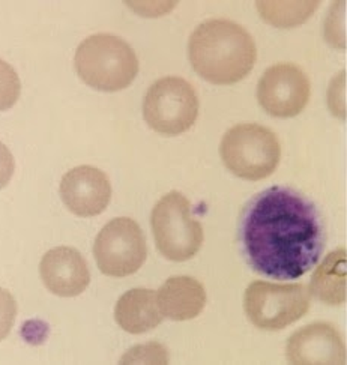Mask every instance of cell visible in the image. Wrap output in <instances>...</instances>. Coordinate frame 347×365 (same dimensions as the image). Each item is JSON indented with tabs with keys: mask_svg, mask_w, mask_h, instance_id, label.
<instances>
[{
	"mask_svg": "<svg viewBox=\"0 0 347 365\" xmlns=\"http://www.w3.org/2000/svg\"><path fill=\"white\" fill-rule=\"evenodd\" d=\"M242 255L272 279H296L321 260L325 232L317 207L301 192L271 187L247 205L241 218Z\"/></svg>",
	"mask_w": 347,
	"mask_h": 365,
	"instance_id": "1",
	"label": "cell"
},
{
	"mask_svg": "<svg viewBox=\"0 0 347 365\" xmlns=\"http://www.w3.org/2000/svg\"><path fill=\"white\" fill-rule=\"evenodd\" d=\"M190 62L202 78L214 84H233L252 71L257 48L242 26L229 20H207L188 42Z\"/></svg>",
	"mask_w": 347,
	"mask_h": 365,
	"instance_id": "2",
	"label": "cell"
},
{
	"mask_svg": "<svg viewBox=\"0 0 347 365\" xmlns=\"http://www.w3.org/2000/svg\"><path fill=\"white\" fill-rule=\"evenodd\" d=\"M74 63L78 77L103 92L128 88L138 73V59L131 46L110 34H96L83 41Z\"/></svg>",
	"mask_w": 347,
	"mask_h": 365,
	"instance_id": "3",
	"label": "cell"
},
{
	"mask_svg": "<svg viewBox=\"0 0 347 365\" xmlns=\"http://www.w3.org/2000/svg\"><path fill=\"white\" fill-rule=\"evenodd\" d=\"M219 153L224 165L234 176L260 180L271 176L279 167L281 146L279 138L266 126L242 123L226 133Z\"/></svg>",
	"mask_w": 347,
	"mask_h": 365,
	"instance_id": "4",
	"label": "cell"
},
{
	"mask_svg": "<svg viewBox=\"0 0 347 365\" xmlns=\"http://www.w3.org/2000/svg\"><path fill=\"white\" fill-rule=\"evenodd\" d=\"M150 224L157 247L165 259L185 262L202 248V224L192 218L188 199L177 191L165 194L155 205Z\"/></svg>",
	"mask_w": 347,
	"mask_h": 365,
	"instance_id": "5",
	"label": "cell"
},
{
	"mask_svg": "<svg viewBox=\"0 0 347 365\" xmlns=\"http://www.w3.org/2000/svg\"><path fill=\"white\" fill-rule=\"evenodd\" d=\"M311 293L304 284L254 282L244 298L247 317L265 331H281L309 313Z\"/></svg>",
	"mask_w": 347,
	"mask_h": 365,
	"instance_id": "6",
	"label": "cell"
},
{
	"mask_svg": "<svg viewBox=\"0 0 347 365\" xmlns=\"http://www.w3.org/2000/svg\"><path fill=\"white\" fill-rule=\"evenodd\" d=\"M199 115V98L191 84L180 77H162L149 88L143 116L152 130L162 135L188 131Z\"/></svg>",
	"mask_w": 347,
	"mask_h": 365,
	"instance_id": "7",
	"label": "cell"
},
{
	"mask_svg": "<svg viewBox=\"0 0 347 365\" xmlns=\"http://www.w3.org/2000/svg\"><path fill=\"white\" fill-rule=\"evenodd\" d=\"M93 255L100 271L108 277L122 278L137 272L147 256L140 226L127 217L107 222L96 236Z\"/></svg>",
	"mask_w": 347,
	"mask_h": 365,
	"instance_id": "8",
	"label": "cell"
},
{
	"mask_svg": "<svg viewBox=\"0 0 347 365\" xmlns=\"http://www.w3.org/2000/svg\"><path fill=\"white\" fill-rule=\"evenodd\" d=\"M311 95L310 80L294 63H276L268 68L257 86L261 108L274 118H295L307 107Z\"/></svg>",
	"mask_w": 347,
	"mask_h": 365,
	"instance_id": "9",
	"label": "cell"
},
{
	"mask_svg": "<svg viewBox=\"0 0 347 365\" xmlns=\"http://www.w3.org/2000/svg\"><path fill=\"white\" fill-rule=\"evenodd\" d=\"M61 197L77 217H95L104 212L112 199V185L107 175L92 165H78L65 173L61 182Z\"/></svg>",
	"mask_w": 347,
	"mask_h": 365,
	"instance_id": "10",
	"label": "cell"
},
{
	"mask_svg": "<svg viewBox=\"0 0 347 365\" xmlns=\"http://www.w3.org/2000/svg\"><path fill=\"white\" fill-rule=\"evenodd\" d=\"M286 354L294 365H343L346 361L340 332L323 322L296 331L287 341Z\"/></svg>",
	"mask_w": 347,
	"mask_h": 365,
	"instance_id": "11",
	"label": "cell"
},
{
	"mask_svg": "<svg viewBox=\"0 0 347 365\" xmlns=\"http://www.w3.org/2000/svg\"><path fill=\"white\" fill-rule=\"evenodd\" d=\"M46 287L58 297L73 298L85 292L90 283V272L80 252L69 247H58L46 252L39 264Z\"/></svg>",
	"mask_w": 347,
	"mask_h": 365,
	"instance_id": "12",
	"label": "cell"
},
{
	"mask_svg": "<svg viewBox=\"0 0 347 365\" xmlns=\"http://www.w3.org/2000/svg\"><path fill=\"white\" fill-rule=\"evenodd\" d=\"M164 317L184 322L197 317L206 304V292L200 282L191 277H172L157 293Z\"/></svg>",
	"mask_w": 347,
	"mask_h": 365,
	"instance_id": "13",
	"label": "cell"
},
{
	"mask_svg": "<svg viewBox=\"0 0 347 365\" xmlns=\"http://www.w3.org/2000/svg\"><path fill=\"white\" fill-rule=\"evenodd\" d=\"M115 319L123 331L137 335L155 329L164 316L154 290L133 289L119 298L115 308Z\"/></svg>",
	"mask_w": 347,
	"mask_h": 365,
	"instance_id": "14",
	"label": "cell"
},
{
	"mask_svg": "<svg viewBox=\"0 0 347 365\" xmlns=\"http://www.w3.org/2000/svg\"><path fill=\"white\" fill-rule=\"evenodd\" d=\"M346 250L332 251L316 269L310 293L326 305H341L346 301Z\"/></svg>",
	"mask_w": 347,
	"mask_h": 365,
	"instance_id": "15",
	"label": "cell"
},
{
	"mask_svg": "<svg viewBox=\"0 0 347 365\" xmlns=\"http://www.w3.org/2000/svg\"><path fill=\"white\" fill-rule=\"evenodd\" d=\"M321 2H257L261 19L275 27H295L307 21Z\"/></svg>",
	"mask_w": 347,
	"mask_h": 365,
	"instance_id": "16",
	"label": "cell"
},
{
	"mask_svg": "<svg viewBox=\"0 0 347 365\" xmlns=\"http://www.w3.org/2000/svg\"><path fill=\"white\" fill-rule=\"evenodd\" d=\"M21 83L19 74L8 62L0 59V111L11 108L19 101Z\"/></svg>",
	"mask_w": 347,
	"mask_h": 365,
	"instance_id": "17",
	"label": "cell"
},
{
	"mask_svg": "<svg viewBox=\"0 0 347 365\" xmlns=\"http://www.w3.org/2000/svg\"><path fill=\"white\" fill-rule=\"evenodd\" d=\"M120 364H169V354L162 344L149 343L128 350Z\"/></svg>",
	"mask_w": 347,
	"mask_h": 365,
	"instance_id": "18",
	"label": "cell"
},
{
	"mask_svg": "<svg viewBox=\"0 0 347 365\" xmlns=\"http://www.w3.org/2000/svg\"><path fill=\"white\" fill-rule=\"evenodd\" d=\"M344 8L346 2L332 5L329 17L325 23V36L334 47L344 48Z\"/></svg>",
	"mask_w": 347,
	"mask_h": 365,
	"instance_id": "19",
	"label": "cell"
},
{
	"mask_svg": "<svg viewBox=\"0 0 347 365\" xmlns=\"http://www.w3.org/2000/svg\"><path fill=\"white\" fill-rule=\"evenodd\" d=\"M17 316V302L12 294L0 289V341L5 340L9 335L14 322Z\"/></svg>",
	"mask_w": 347,
	"mask_h": 365,
	"instance_id": "20",
	"label": "cell"
},
{
	"mask_svg": "<svg viewBox=\"0 0 347 365\" xmlns=\"http://www.w3.org/2000/svg\"><path fill=\"white\" fill-rule=\"evenodd\" d=\"M346 74L344 71L340 73L331 83L329 93H328V100H329V108L332 113H334L337 118L344 119L346 116Z\"/></svg>",
	"mask_w": 347,
	"mask_h": 365,
	"instance_id": "21",
	"label": "cell"
},
{
	"mask_svg": "<svg viewBox=\"0 0 347 365\" xmlns=\"http://www.w3.org/2000/svg\"><path fill=\"white\" fill-rule=\"evenodd\" d=\"M14 157L11 150L0 142V190L9 184L14 173Z\"/></svg>",
	"mask_w": 347,
	"mask_h": 365,
	"instance_id": "22",
	"label": "cell"
},
{
	"mask_svg": "<svg viewBox=\"0 0 347 365\" xmlns=\"http://www.w3.org/2000/svg\"><path fill=\"white\" fill-rule=\"evenodd\" d=\"M131 8H134L138 14H143V16H162V14L169 12L172 8L176 6V2H149V4H128Z\"/></svg>",
	"mask_w": 347,
	"mask_h": 365,
	"instance_id": "23",
	"label": "cell"
}]
</instances>
